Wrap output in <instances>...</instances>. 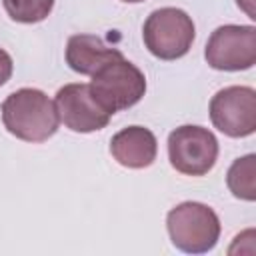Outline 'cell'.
Segmentation results:
<instances>
[{"label":"cell","mask_w":256,"mask_h":256,"mask_svg":"<svg viewBox=\"0 0 256 256\" xmlns=\"http://www.w3.org/2000/svg\"><path fill=\"white\" fill-rule=\"evenodd\" d=\"M6 130L24 142H44L58 130L54 102L36 88H20L2 102Z\"/></svg>","instance_id":"6da1fadb"},{"label":"cell","mask_w":256,"mask_h":256,"mask_svg":"<svg viewBox=\"0 0 256 256\" xmlns=\"http://www.w3.org/2000/svg\"><path fill=\"white\" fill-rule=\"evenodd\" d=\"M172 244L186 254L210 252L220 238V220L216 212L202 202H182L166 218Z\"/></svg>","instance_id":"7a4b0ae2"},{"label":"cell","mask_w":256,"mask_h":256,"mask_svg":"<svg viewBox=\"0 0 256 256\" xmlns=\"http://www.w3.org/2000/svg\"><path fill=\"white\" fill-rule=\"evenodd\" d=\"M88 86L98 104L108 114H116L142 100L146 92V78L140 68L120 58L100 68Z\"/></svg>","instance_id":"3957f363"},{"label":"cell","mask_w":256,"mask_h":256,"mask_svg":"<svg viewBox=\"0 0 256 256\" xmlns=\"http://www.w3.org/2000/svg\"><path fill=\"white\" fill-rule=\"evenodd\" d=\"M194 22L180 8H160L154 10L142 30L144 44L148 52L160 60H176L188 54L194 42Z\"/></svg>","instance_id":"277c9868"},{"label":"cell","mask_w":256,"mask_h":256,"mask_svg":"<svg viewBox=\"0 0 256 256\" xmlns=\"http://www.w3.org/2000/svg\"><path fill=\"white\" fill-rule=\"evenodd\" d=\"M168 158L174 170L186 176L208 174L218 158L216 136L202 126H180L168 136Z\"/></svg>","instance_id":"5b68a950"},{"label":"cell","mask_w":256,"mask_h":256,"mask_svg":"<svg viewBox=\"0 0 256 256\" xmlns=\"http://www.w3.org/2000/svg\"><path fill=\"white\" fill-rule=\"evenodd\" d=\"M206 62L214 70L238 72L256 62V28L226 24L212 32L204 50Z\"/></svg>","instance_id":"8992f818"},{"label":"cell","mask_w":256,"mask_h":256,"mask_svg":"<svg viewBox=\"0 0 256 256\" xmlns=\"http://www.w3.org/2000/svg\"><path fill=\"white\" fill-rule=\"evenodd\" d=\"M214 128L230 138H244L256 130V92L250 86H228L210 100Z\"/></svg>","instance_id":"52a82bcc"},{"label":"cell","mask_w":256,"mask_h":256,"mask_svg":"<svg viewBox=\"0 0 256 256\" xmlns=\"http://www.w3.org/2000/svg\"><path fill=\"white\" fill-rule=\"evenodd\" d=\"M54 108L58 120L72 132H96L102 130L110 116L94 98L88 84H66L56 92Z\"/></svg>","instance_id":"ba28073f"},{"label":"cell","mask_w":256,"mask_h":256,"mask_svg":"<svg viewBox=\"0 0 256 256\" xmlns=\"http://www.w3.org/2000/svg\"><path fill=\"white\" fill-rule=\"evenodd\" d=\"M156 136L144 126H128L110 140V154L126 168H146L156 160Z\"/></svg>","instance_id":"9c48e42d"},{"label":"cell","mask_w":256,"mask_h":256,"mask_svg":"<svg viewBox=\"0 0 256 256\" xmlns=\"http://www.w3.org/2000/svg\"><path fill=\"white\" fill-rule=\"evenodd\" d=\"M120 58H124L120 50L106 46L102 38L92 34H74L66 44V64L78 74L94 76L100 68Z\"/></svg>","instance_id":"30bf717a"},{"label":"cell","mask_w":256,"mask_h":256,"mask_svg":"<svg viewBox=\"0 0 256 256\" xmlns=\"http://www.w3.org/2000/svg\"><path fill=\"white\" fill-rule=\"evenodd\" d=\"M254 174H256V156L254 154L234 160V164L230 166L228 176H226L230 192L240 200L254 202L256 200V176Z\"/></svg>","instance_id":"8fae6325"},{"label":"cell","mask_w":256,"mask_h":256,"mask_svg":"<svg viewBox=\"0 0 256 256\" xmlns=\"http://www.w3.org/2000/svg\"><path fill=\"white\" fill-rule=\"evenodd\" d=\"M2 4L8 16L22 24L42 22L54 8V0H2Z\"/></svg>","instance_id":"7c38bea8"},{"label":"cell","mask_w":256,"mask_h":256,"mask_svg":"<svg viewBox=\"0 0 256 256\" xmlns=\"http://www.w3.org/2000/svg\"><path fill=\"white\" fill-rule=\"evenodd\" d=\"M12 76V58L6 50L0 48V86H4Z\"/></svg>","instance_id":"4fadbf2b"},{"label":"cell","mask_w":256,"mask_h":256,"mask_svg":"<svg viewBox=\"0 0 256 256\" xmlns=\"http://www.w3.org/2000/svg\"><path fill=\"white\" fill-rule=\"evenodd\" d=\"M236 2H238V6H240V8H242L250 18H256V16H254V8H252L254 0H236Z\"/></svg>","instance_id":"5bb4252c"},{"label":"cell","mask_w":256,"mask_h":256,"mask_svg":"<svg viewBox=\"0 0 256 256\" xmlns=\"http://www.w3.org/2000/svg\"><path fill=\"white\" fill-rule=\"evenodd\" d=\"M122 2H128V4H136V2H144V0H122Z\"/></svg>","instance_id":"9a60e30c"}]
</instances>
